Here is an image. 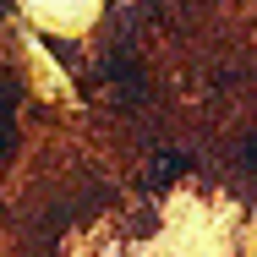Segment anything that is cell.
<instances>
[{"label": "cell", "instance_id": "cell-2", "mask_svg": "<svg viewBox=\"0 0 257 257\" xmlns=\"http://www.w3.org/2000/svg\"><path fill=\"white\" fill-rule=\"evenodd\" d=\"M175 175H186V159H159L154 164V186H170Z\"/></svg>", "mask_w": 257, "mask_h": 257}, {"label": "cell", "instance_id": "cell-1", "mask_svg": "<svg viewBox=\"0 0 257 257\" xmlns=\"http://www.w3.org/2000/svg\"><path fill=\"white\" fill-rule=\"evenodd\" d=\"M11 109H17V82H0V159L11 154V137H17Z\"/></svg>", "mask_w": 257, "mask_h": 257}]
</instances>
